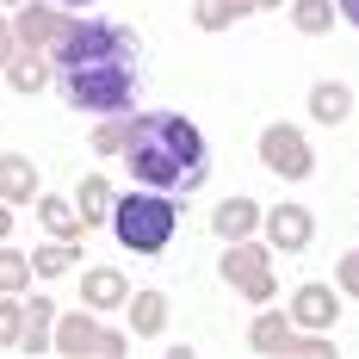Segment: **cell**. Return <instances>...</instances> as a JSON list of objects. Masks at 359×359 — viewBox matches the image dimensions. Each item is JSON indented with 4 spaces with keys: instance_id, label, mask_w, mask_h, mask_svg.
Instances as JSON below:
<instances>
[{
    "instance_id": "1",
    "label": "cell",
    "mask_w": 359,
    "mask_h": 359,
    "mask_svg": "<svg viewBox=\"0 0 359 359\" xmlns=\"http://www.w3.org/2000/svg\"><path fill=\"white\" fill-rule=\"evenodd\" d=\"M62 106L87 118H130L143 111V37L118 19H69V32L50 50Z\"/></svg>"
},
{
    "instance_id": "2",
    "label": "cell",
    "mask_w": 359,
    "mask_h": 359,
    "mask_svg": "<svg viewBox=\"0 0 359 359\" xmlns=\"http://www.w3.org/2000/svg\"><path fill=\"white\" fill-rule=\"evenodd\" d=\"M137 186H155V192H198L211 180V149H205V130L180 111H130L124 124V155H118Z\"/></svg>"
},
{
    "instance_id": "3",
    "label": "cell",
    "mask_w": 359,
    "mask_h": 359,
    "mask_svg": "<svg viewBox=\"0 0 359 359\" xmlns=\"http://www.w3.org/2000/svg\"><path fill=\"white\" fill-rule=\"evenodd\" d=\"M111 236H118V248H130V254H168V242L180 236V198L174 192H155V186L118 192Z\"/></svg>"
},
{
    "instance_id": "4",
    "label": "cell",
    "mask_w": 359,
    "mask_h": 359,
    "mask_svg": "<svg viewBox=\"0 0 359 359\" xmlns=\"http://www.w3.org/2000/svg\"><path fill=\"white\" fill-rule=\"evenodd\" d=\"M50 347H56V353H74V359H118V353H130V334L111 328L100 310L81 304V310H69V316H56Z\"/></svg>"
},
{
    "instance_id": "5",
    "label": "cell",
    "mask_w": 359,
    "mask_h": 359,
    "mask_svg": "<svg viewBox=\"0 0 359 359\" xmlns=\"http://www.w3.org/2000/svg\"><path fill=\"white\" fill-rule=\"evenodd\" d=\"M217 273H223V285L242 291L248 304H273V297H279V279H273V248H266V242H254V236L223 242Z\"/></svg>"
},
{
    "instance_id": "6",
    "label": "cell",
    "mask_w": 359,
    "mask_h": 359,
    "mask_svg": "<svg viewBox=\"0 0 359 359\" xmlns=\"http://www.w3.org/2000/svg\"><path fill=\"white\" fill-rule=\"evenodd\" d=\"M248 347H254V353H334L328 334L297 328L285 310H260V316L248 323Z\"/></svg>"
},
{
    "instance_id": "7",
    "label": "cell",
    "mask_w": 359,
    "mask_h": 359,
    "mask_svg": "<svg viewBox=\"0 0 359 359\" xmlns=\"http://www.w3.org/2000/svg\"><path fill=\"white\" fill-rule=\"evenodd\" d=\"M260 168L279 180H310L316 174V155H310V137L297 124H266L260 130Z\"/></svg>"
},
{
    "instance_id": "8",
    "label": "cell",
    "mask_w": 359,
    "mask_h": 359,
    "mask_svg": "<svg viewBox=\"0 0 359 359\" xmlns=\"http://www.w3.org/2000/svg\"><path fill=\"white\" fill-rule=\"evenodd\" d=\"M69 6H56V0H50V6H32V0H25V6H19V13H13V37H19V50H37V56H50V50H56V37L69 32Z\"/></svg>"
},
{
    "instance_id": "9",
    "label": "cell",
    "mask_w": 359,
    "mask_h": 359,
    "mask_svg": "<svg viewBox=\"0 0 359 359\" xmlns=\"http://www.w3.org/2000/svg\"><path fill=\"white\" fill-rule=\"evenodd\" d=\"M260 236L273 254H304L316 242V217H310V205H273L260 217Z\"/></svg>"
},
{
    "instance_id": "10",
    "label": "cell",
    "mask_w": 359,
    "mask_h": 359,
    "mask_svg": "<svg viewBox=\"0 0 359 359\" xmlns=\"http://www.w3.org/2000/svg\"><path fill=\"white\" fill-rule=\"evenodd\" d=\"M285 316L297 328H310V334H328V328L341 323V285H323V279L297 285V291H291V304H285Z\"/></svg>"
},
{
    "instance_id": "11",
    "label": "cell",
    "mask_w": 359,
    "mask_h": 359,
    "mask_svg": "<svg viewBox=\"0 0 359 359\" xmlns=\"http://www.w3.org/2000/svg\"><path fill=\"white\" fill-rule=\"evenodd\" d=\"M81 304L100 310V316H111V310L130 304V279H124L118 266H87V273H81Z\"/></svg>"
},
{
    "instance_id": "12",
    "label": "cell",
    "mask_w": 359,
    "mask_h": 359,
    "mask_svg": "<svg viewBox=\"0 0 359 359\" xmlns=\"http://www.w3.org/2000/svg\"><path fill=\"white\" fill-rule=\"evenodd\" d=\"M37 223H43V236H56V242H87V217L74 198H56V192H37Z\"/></svg>"
},
{
    "instance_id": "13",
    "label": "cell",
    "mask_w": 359,
    "mask_h": 359,
    "mask_svg": "<svg viewBox=\"0 0 359 359\" xmlns=\"http://www.w3.org/2000/svg\"><path fill=\"white\" fill-rule=\"evenodd\" d=\"M124 316H130V341H161L168 334V291H130V304H124Z\"/></svg>"
},
{
    "instance_id": "14",
    "label": "cell",
    "mask_w": 359,
    "mask_h": 359,
    "mask_svg": "<svg viewBox=\"0 0 359 359\" xmlns=\"http://www.w3.org/2000/svg\"><path fill=\"white\" fill-rule=\"evenodd\" d=\"M43 180H37V161L32 155H0V198L19 211V205H37Z\"/></svg>"
},
{
    "instance_id": "15",
    "label": "cell",
    "mask_w": 359,
    "mask_h": 359,
    "mask_svg": "<svg viewBox=\"0 0 359 359\" xmlns=\"http://www.w3.org/2000/svg\"><path fill=\"white\" fill-rule=\"evenodd\" d=\"M260 205L254 198H223L211 211V229H217V242H242V236H260Z\"/></svg>"
},
{
    "instance_id": "16",
    "label": "cell",
    "mask_w": 359,
    "mask_h": 359,
    "mask_svg": "<svg viewBox=\"0 0 359 359\" xmlns=\"http://www.w3.org/2000/svg\"><path fill=\"white\" fill-rule=\"evenodd\" d=\"M0 74H6V87H13V93H25V100H32V93H43V87L56 81L50 56H37V50H13V62H6Z\"/></svg>"
},
{
    "instance_id": "17",
    "label": "cell",
    "mask_w": 359,
    "mask_h": 359,
    "mask_svg": "<svg viewBox=\"0 0 359 359\" xmlns=\"http://www.w3.org/2000/svg\"><path fill=\"white\" fill-rule=\"evenodd\" d=\"M310 118L316 124H347L353 118V87L347 81H316L310 87Z\"/></svg>"
},
{
    "instance_id": "18",
    "label": "cell",
    "mask_w": 359,
    "mask_h": 359,
    "mask_svg": "<svg viewBox=\"0 0 359 359\" xmlns=\"http://www.w3.org/2000/svg\"><path fill=\"white\" fill-rule=\"evenodd\" d=\"M74 205H81V217H87V229H93V223H111L118 186H111L106 174H81V186H74Z\"/></svg>"
},
{
    "instance_id": "19",
    "label": "cell",
    "mask_w": 359,
    "mask_h": 359,
    "mask_svg": "<svg viewBox=\"0 0 359 359\" xmlns=\"http://www.w3.org/2000/svg\"><path fill=\"white\" fill-rule=\"evenodd\" d=\"M50 334H56V304H50V297H32V304H25L19 353H56V347H50Z\"/></svg>"
},
{
    "instance_id": "20",
    "label": "cell",
    "mask_w": 359,
    "mask_h": 359,
    "mask_svg": "<svg viewBox=\"0 0 359 359\" xmlns=\"http://www.w3.org/2000/svg\"><path fill=\"white\" fill-rule=\"evenodd\" d=\"M248 13H254V0H192V25L198 32H229Z\"/></svg>"
},
{
    "instance_id": "21",
    "label": "cell",
    "mask_w": 359,
    "mask_h": 359,
    "mask_svg": "<svg viewBox=\"0 0 359 359\" xmlns=\"http://www.w3.org/2000/svg\"><path fill=\"white\" fill-rule=\"evenodd\" d=\"M285 13H291V25H297L304 37H323L328 25L341 19V6H334V0H285Z\"/></svg>"
},
{
    "instance_id": "22",
    "label": "cell",
    "mask_w": 359,
    "mask_h": 359,
    "mask_svg": "<svg viewBox=\"0 0 359 359\" xmlns=\"http://www.w3.org/2000/svg\"><path fill=\"white\" fill-rule=\"evenodd\" d=\"M74 242H56V236H50V242H37L32 248V273L37 279H62V273H74Z\"/></svg>"
},
{
    "instance_id": "23",
    "label": "cell",
    "mask_w": 359,
    "mask_h": 359,
    "mask_svg": "<svg viewBox=\"0 0 359 359\" xmlns=\"http://www.w3.org/2000/svg\"><path fill=\"white\" fill-rule=\"evenodd\" d=\"M32 254H19L13 242H0V291H32Z\"/></svg>"
},
{
    "instance_id": "24",
    "label": "cell",
    "mask_w": 359,
    "mask_h": 359,
    "mask_svg": "<svg viewBox=\"0 0 359 359\" xmlns=\"http://www.w3.org/2000/svg\"><path fill=\"white\" fill-rule=\"evenodd\" d=\"M19 334H25V304H19V291H0V353L19 347Z\"/></svg>"
},
{
    "instance_id": "25",
    "label": "cell",
    "mask_w": 359,
    "mask_h": 359,
    "mask_svg": "<svg viewBox=\"0 0 359 359\" xmlns=\"http://www.w3.org/2000/svg\"><path fill=\"white\" fill-rule=\"evenodd\" d=\"M124 124H130V118H100V130H93V155H111V161H118V155H124Z\"/></svg>"
},
{
    "instance_id": "26",
    "label": "cell",
    "mask_w": 359,
    "mask_h": 359,
    "mask_svg": "<svg viewBox=\"0 0 359 359\" xmlns=\"http://www.w3.org/2000/svg\"><path fill=\"white\" fill-rule=\"evenodd\" d=\"M334 285H341V297H359V248L341 254V266H334Z\"/></svg>"
},
{
    "instance_id": "27",
    "label": "cell",
    "mask_w": 359,
    "mask_h": 359,
    "mask_svg": "<svg viewBox=\"0 0 359 359\" xmlns=\"http://www.w3.org/2000/svg\"><path fill=\"white\" fill-rule=\"evenodd\" d=\"M13 50H19V37H13V19H0V69L13 62Z\"/></svg>"
},
{
    "instance_id": "28",
    "label": "cell",
    "mask_w": 359,
    "mask_h": 359,
    "mask_svg": "<svg viewBox=\"0 0 359 359\" xmlns=\"http://www.w3.org/2000/svg\"><path fill=\"white\" fill-rule=\"evenodd\" d=\"M0 242H13V205L0 198Z\"/></svg>"
},
{
    "instance_id": "29",
    "label": "cell",
    "mask_w": 359,
    "mask_h": 359,
    "mask_svg": "<svg viewBox=\"0 0 359 359\" xmlns=\"http://www.w3.org/2000/svg\"><path fill=\"white\" fill-rule=\"evenodd\" d=\"M334 6H341V19H347V25H359V0H334Z\"/></svg>"
},
{
    "instance_id": "30",
    "label": "cell",
    "mask_w": 359,
    "mask_h": 359,
    "mask_svg": "<svg viewBox=\"0 0 359 359\" xmlns=\"http://www.w3.org/2000/svg\"><path fill=\"white\" fill-rule=\"evenodd\" d=\"M279 6H285V0H254V13H279Z\"/></svg>"
},
{
    "instance_id": "31",
    "label": "cell",
    "mask_w": 359,
    "mask_h": 359,
    "mask_svg": "<svg viewBox=\"0 0 359 359\" xmlns=\"http://www.w3.org/2000/svg\"><path fill=\"white\" fill-rule=\"evenodd\" d=\"M56 6H69V13H81V6H93V0H56Z\"/></svg>"
},
{
    "instance_id": "32",
    "label": "cell",
    "mask_w": 359,
    "mask_h": 359,
    "mask_svg": "<svg viewBox=\"0 0 359 359\" xmlns=\"http://www.w3.org/2000/svg\"><path fill=\"white\" fill-rule=\"evenodd\" d=\"M0 6H25V0H0Z\"/></svg>"
}]
</instances>
